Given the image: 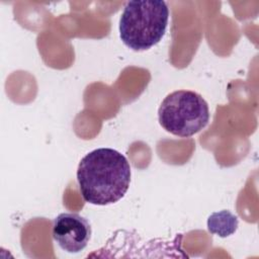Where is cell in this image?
<instances>
[{
	"label": "cell",
	"mask_w": 259,
	"mask_h": 259,
	"mask_svg": "<svg viewBox=\"0 0 259 259\" xmlns=\"http://www.w3.org/2000/svg\"><path fill=\"white\" fill-rule=\"evenodd\" d=\"M168 20L169 8L163 0L128 1L119 18V37L133 51L149 50L165 35Z\"/></svg>",
	"instance_id": "2"
},
{
	"label": "cell",
	"mask_w": 259,
	"mask_h": 259,
	"mask_svg": "<svg viewBox=\"0 0 259 259\" xmlns=\"http://www.w3.org/2000/svg\"><path fill=\"white\" fill-rule=\"evenodd\" d=\"M205 99L191 90H176L168 94L158 109L160 125L171 135L189 138L203 130L209 121Z\"/></svg>",
	"instance_id": "3"
},
{
	"label": "cell",
	"mask_w": 259,
	"mask_h": 259,
	"mask_svg": "<svg viewBox=\"0 0 259 259\" xmlns=\"http://www.w3.org/2000/svg\"><path fill=\"white\" fill-rule=\"evenodd\" d=\"M131 165L126 157L111 148H98L86 154L77 169L83 199L94 205L120 200L131 184Z\"/></svg>",
	"instance_id": "1"
},
{
	"label": "cell",
	"mask_w": 259,
	"mask_h": 259,
	"mask_svg": "<svg viewBox=\"0 0 259 259\" xmlns=\"http://www.w3.org/2000/svg\"><path fill=\"white\" fill-rule=\"evenodd\" d=\"M207 230L221 238H227L233 235L239 226L238 217L228 209L212 212L207 219Z\"/></svg>",
	"instance_id": "5"
},
{
	"label": "cell",
	"mask_w": 259,
	"mask_h": 259,
	"mask_svg": "<svg viewBox=\"0 0 259 259\" xmlns=\"http://www.w3.org/2000/svg\"><path fill=\"white\" fill-rule=\"evenodd\" d=\"M91 234L89 221L77 212H62L53 222V239L68 253L83 251L90 241Z\"/></svg>",
	"instance_id": "4"
}]
</instances>
